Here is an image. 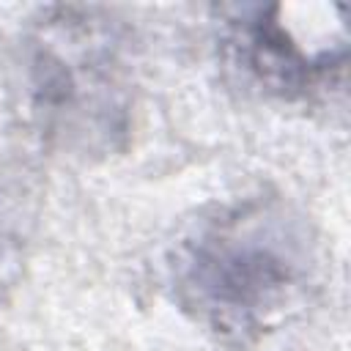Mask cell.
Returning <instances> with one entry per match:
<instances>
[{
  "mask_svg": "<svg viewBox=\"0 0 351 351\" xmlns=\"http://www.w3.org/2000/svg\"><path fill=\"white\" fill-rule=\"evenodd\" d=\"M307 244L285 211L247 200L200 219L173 250L178 304L225 340L269 329L307 280Z\"/></svg>",
  "mask_w": 351,
  "mask_h": 351,
  "instance_id": "1",
  "label": "cell"
},
{
  "mask_svg": "<svg viewBox=\"0 0 351 351\" xmlns=\"http://www.w3.org/2000/svg\"><path fill=\"white\" fill-rule=\"evenodd\" d=\"M222 47L230 66L241 69L255 85L285 99L299 96L318 85L329 69L343 66V52L307 55L285 25L277 19V5L269 8H236L225 19Z\"/></svg>",
  "mask_w": 351,
  "mask_h": 351,
  "instance_id": "2",
  "label": "cell"
}]
</instances>
